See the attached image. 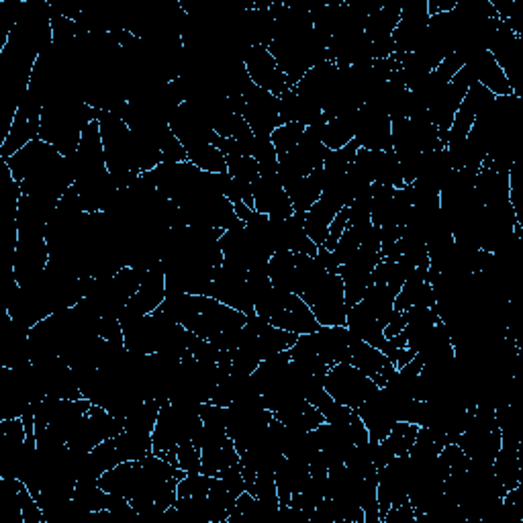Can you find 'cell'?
I'll return each instance as SVG.
<instances>
[{
	"label": "cell",
	"mask_w": 523,
	"mask_h": 523,
	"mask_svg": "<svg viewBox=\"0 0 523 523\" xmlns=\"http://www.w3.org/2000/svg\"><path fill=\"white\" fill-rule=\"evenodd\" d=\"M125 430V419L115 417L107 409L92 405L90 411L80 421L78 430L70 438L68 446L76 452H90L97 448L101 442L119 436Z\"/></svg>",
	"instance_id": "ba28073f"
},
{
	"label": "cell",
	"mask_w": 523,
	"mask_h": 523,
	"mask_svg": "<svg viewBox=\"0 0 523 523\" xmlns=\"http://www.w3.org/2000/svg\"><path fill=\"white\" fill-rule=\"evenodd\" d=\"M50 264V248H47L45 235H19L13 250V276L21 284L35 282Z\"/></svg>",
	"instance_id": "8fae6325"
},
{
	"label": "cell",
	"mask_w": 523,
	"mask_h": 523,
	"mask_svg": "<svg viewBox=\"0 0 523 523\" xmlns=\"http://www.w3.org/2000/svg\"><path fill=\"white\" fill-rule=\"evenodd\" d=\"M186 158L190 164H195L199 170L209 174H223L227 172V160L219 148L213 144H197L186 148Z\"/></svg>",
	"instance_id": "f35d334b"
},
{
	"label": "cell",
	"mask_w": 523,
	"mask_h": 523,
	"mask_svg": "<svg viewBox=\"0 0 523 523\" xmlns=\"http://www.w3.org/2000/svg\"><path fill=\"white\" fill-rule=\"evenodd\" d=\"M219 246L223 252L225 266L240 268L246 272L256 266L268 264V260L274 254L264 237L242 221L235 227L223 231Z\"/></svg>",
	"instance_id": "8992f818"
},
{
	"label": "cell",
	"mask_w": 523,
	"mask_h": 523,
	"mask_svg": "<svg viewBox=\"0 0 523 523\" xmlns=\"http://www.w3.org/2000/svg\"><path fill=\"white\" fill-rule=\"evenodd\" d=\"M176 466L190 474V472H201V448L193 442H184L176 448Z\"/></svg>",
	"instance_id": "7dc6e473"
},
{
	"label": "cell",
	"mask_w": 523,
	"mask_h": 523,
	"mask_svg": "<svg viewBox=\"0 0 523 523\" xmlns=\"http://www.w3.org/2000/svg\"><path fill=\"white\" fill-rule=\"evenodd\" d=\"M58 156H62V154L54 146L45 144L43 139H33L31 144H27L23 150H19L17 154H13L11 158H7L3 162L9 166L13 178L21 184L29 174H33L35 170H39L41 166L52 162Z\"/></svg>",
	"instance_id": "484cf974"
},
{
	"label": "cell",
	"mask_w": 523,
	"mask_h": 523,
	"mask_svg": "<svg viewBox=\"0 0 523 523\" xmlns=\"http://www.w3.org/2000/svg\"><path fill=\"white\" fill-rule=\"evenodd\" d=\"M356 119H358V109L342 113L334 119H327V123L323 125V131H321L323 146L329 152L348 146L350 141H354V135H356Z\"/></svg>",
	"instance_id": "d6a6232c"
},
{
	"label": "cell",
	"mask_w": 523,
	"mask_h": 523,
	"mask_svg": "<svg viewBox=\"0 0 523 523\" xmlns=\"http://www.w3.org/2000/svg\"><path fill=\"white\" fill-rule=\"evenodd\" d=\"M99 125L107 168L113 174L117 188H127L139 176L133 152V133L117 113L109 111H101Z\"/></svg>",
	"instance_id": "277c9868"
},
{
	"label": "cell",
	"mask_w": 523,
	"mask_h": 523,
	"mask_svg": "<svg viewBox=\"0 0 523 523\" xmlns=\"http://www.w3.org/2000/svg\"><path fill=\"white\" fill-rule=\"evenodd\" d=\"M254 311L270 325L291 331L295 336L315 334L321 327L303 297L289 291H280L276 287H270L254 297Z\"/></svg>",
	"instance_id": "3957f363"
},
{
	"label": "cell",
	"mask_w": 523,
	"mask_h": 523,
	"mask_svg": "<svg viewBox=\"0 0 523 523\" xmlns=\"http://www.w3.org/2000/svg\"><path fill=\"white\" fill-rule=\"evenodd\" d=\"M440 458L444 460V464L448 466L450 472H460L468 468V456L464 454V450L458 444H446L440 452Z\"/></svg>",
	"instance_id": "c3c4849f"
},
{
	"label": "cell",
	"mask_w": 523,
	"mask_h": 523,
	"mask_svg": "<svg viewBox=\"0 0 523 523\" xmlns=\"http://www.w3.org/2000/svg\"><path fill=\"white\" fill-rule=\"evenodd\" d=\"M0 436L15 442V444H23L27 440V430H25L23 419L21 417L0 419Z\"/></svg>",
	"instance_id": "f907efd6"
},
{
	"label": "cell",
	"mask_w": 523,
	"mask_h": 523,
	"mask_svg": "<svg viewBox=\"0 0 523 523\" xmlns=\"http://www.w3.org/2000/svg\"><path fill=\"white\" fill-rule=\"evenodd\" d=\"M111 493H107L99 481H78L74 491H72V499L88 513H99V511H107L111 505Z\"/></svg>",
	"instance_id": "8d00e7d4"
},
{
	"label": "cell",
	"mask_w": 523,
	"mask_h": 523,
	"mask_svg": "<svg viewBox=\"0 0 523 523\" xmlns=\"http://www.w3.org/2000/svg\"><path fill=\"white\" fill-rule=\"evenodd\" d=\"M430 25L427 0H405L401 7V19L393 33L395 54H411L419 45L425 29Z\"/></svg>",
	"instance_id": "ac0fdd59"
},
{
	"label": "cell",
	"mask_w": 523,
	"mask_h": 523,
	"mask_svg": "<svg viewBox=\"0 0 523 523\" xmlns=\"http://www.w3.org/2000/svg\"><path fill=\"white\" fill-rule=\"evenodd\" d=\"M52 33L56 45H68L78 37V25L74 19L60 13L52 3Z\"/></svg>",
	"instance_id": "f6af8a7d"
},
{
	"label": "cell",
	"mask_w": 523,
	"mask_h": 523,
	"mask_svg": "<svg viewBox=\"0 0 523 523\" xmlns=\"http://www.w3.org/2000/svg\"><path fill=\"white\" fill-rule=\"evenodd\" d=\"M252 197L254 209L262 215H268L270 219H289L295 213L287 190L280 184L276 172H262L252 182Z\"/></svg>",
	"instance_id": "e0dca14e"
},
{
	"label": "cell",
	"mask_w": 523,
	"mask_h": 523,
	"mask_svg": "<svg viewBox=\"0 0 523 523\" xmlns=\"http://www.w3.org/2000/svg\"><path fill=\"white\" fill-rule=\"evenodd\" d=\"M338 72H340V66H336L334 62H323V64L311 68L297 82L295 90L299 94H303V97L311 99L313 103H317L323 109V105L331 97V92H334V88H336Z\"/></svg>",
	"instance_id": "4316f807"
},
{
	"label": "cell",
	"mask_w": 523,
	"mask_h": 523,
	"mask_svg": "<svg viewBox=\"0 0 523 523\" xmlns=\"http://www.w3.org/2000/svg\"><path fill=\"white\" fill-rule=\"evenodd\" d=\"M346 227H348V207L342 209V211L336 215L334 223H331V227H329L327 240H325V244H323L321 248L327 250V252H334L336 246H338V242H340V237H342L344 231H346Z\"/></svg>",
	"instance_id": "681fc988"
},
{
	"label": "cell",
	"mask_w": 523,
	"mask_h": 523,
	"mask_svg": "<svg viewBox=\"0 0 523 523\" xmlns=\"http://www.w3.org/2000/svg\"><path fill=\"white\" fill-rule=\"evenodd\" d=\"M323 385L331 399L350 409L360 407L374 391L380 389L374 380H370L350 362L329 366Z\"/></svg>",
	"instance_id": "52a82bcc"
},
{
	"label": "cell",
	"mask_w": 523,
	"mask_h": 523,
	"mask_svg": "<svg viewBox=\"0 0 523 523\" xmlns=\"http://www.w3.org/2000/svg\"><path fill=\"white\" fill-rule=\"evenodd\" d=\"M244 64H246V70H248L252 82L258 88L274 94V97H280V94H284V92L293 88L289 78L284 76V72L278 68V64L272 58L268 47H262V45L250 47V52L246 54Z\"/></svg>",
	"instance_id": "d6986e66"
},
{
	"label": "cell",
	"mask_w": 523,
	"mask_h": 523,
	"mask_svg": "<svg viewBox=\"0 0 523 523\" xmlns=\"http://www.w3.org/2000/svg\"><path fill=\"white\" fill-rule=\"evenodd\" d=\"M305 135V127L301 123H282L274 129V133L270 135L272 146L278 154V158L287 156L291 150H295L299 146V141Z\"/></svg>",
	"instance_id": "60d3db41"
},
{
	"label": "cell",
	"mask_w": 523,
	"mask_h": 523,
	"mask_svg": "<svg viewBox=\"0 0 523 523\" xmlns=\"http://www.w3.org/2000/svg\"><path fill=\"white\" fill-rule=\"evenodd\" d=\"M383 523H417V517H415V511L411 507V503H403V505H397L393 509L387 511V515L383 517Z\"/></svg>",
	"instance_id": "f5cc1de1"
},
{
	"label": "cell",
	"mask_w": 523,
	"mask_h": 523,
	"mask_svg": "<svg viewBox=\"0 0 523 523\" xmlns=\"http://www.w3.org/2000/svg\"><path fill=\"white\" fill-rule=\"evenodd\" d=\"M495 101V94L489 92L485 86L472 82V86L468 88L466 97L454 117V123L448 131V139H446V148L448 146H458L462 141L468 137L472 123L477 121V117Z\"/></svg>",
	"instance_id": "44dd1931"
},
{
	"label": "cell",
	"mask_w": 523,
	"mask_h": 523,
	"mask_svg": "<svg viewBox=\"0 0 523 523\" xmlns=\"http://www.w3.org/2000/svg\"><path fill=\"white\" fill-rule=\"evenodd\" d=\"M213 127L219 137H227V139H248L254 135L246 119L237 113H225L215 121Z\"/></svg>",
	"instance_id": "b9f144b4"
},
{
	"label": "cell",
	"mask_w": 523,
	"mask_h": 523,
	"mask_svg": "<svg viewBox=\"0 0 523 523\" xmlns=\"http://www.w3.org/2000/svg\"><path fill=\"white\" fill-rule=\"evenodd\" d=\"M211 297L221 301L223 305L240 311L244 315H256L254 297L248 284V272L240 268H231L221 264L213 276Z\"/></svg>",
	"instance_id": "30bf717a"
},
{
	"label": "cell",
	"mask_w": 523,
	"mask_h": 523,
	"mask_svg": "<svg viewBox=\"0 0 523 523\" xmlns=\"http://www.w3.org/2000/svg\"><path fill=\"white\" fill-rule=\"evenodd\" d=\"M350 342L352 334L346 325H321L315 334H311L315 352L329 366L350 362Z\"/></svg>",
	"instance_id": "cb8c5ba5"
},
{
	"label": "cell",
	"mask_w": 523,
	"mask_h": 523,
	"mask_svg": "<svg viewBox=\"0 0 523 523\" xmlns=\"http://www.w3.org/2000/svg\"><path fill=\"white\" fill-rule=\"evenodd\" d=\"M291 199V205L295 213H307L323 193V168L311 172L309 176H303L295 180L291 186L284 188Z\"/></svg>",
	"instance_id": "1f68e13d"
},
{
	"label": "cell",
	"mask_w": 523,
	"mask_h": 523,
	"mask_svg": "<svg viewBox=\"0 0 523 523\" xmlns=\"http://www.w3.org/2000/svg\"><path fill=\"white\" fill-rule=\"evenodd\" d=\"M99 334H101L103 340H107V342H111V344H121V346H125V342H123V327H121L119 317H113V315L101 317Z\"/></svg>",
	"instance_id": "816d5d0a"
},
{
	"label": "cell",
	"mask_w": 523,
	"mask_h": 523,
	"mask_svg": "<svg viewBox=\"0 0 523 523\" xmlns=\"http://www.w3.org/2000/svg\"><path fill=\"white\" fill-rule=\"evenodd\" d=\"M172 133L180 139L184 148L197 144H217V131L211 121L190 103H180L168 119Z\"/></svg>",
	"instance_id": "7c38bea8"
},
{
	"label": "cell",
	"mask_w": 523,
	"mask_h": 523,
	"mask_svg": "<svg viewBox=\"0 0 523 523\" xmlns=\"http://www.w3.org/2000/svg\"><path fill=\"white\" fill-rule=\"evenodd\" d=\"M417 430L419 425L415 423H407V421H397L393 425L391 434L380 442V446H383V450L389 454V458L393 460L395 456H403L411 450V446L415 444V438H417Z\"/></svg>",
	"instance_id": "ab89813d"
},
{
	"label": "cell",
	"mask_w": 523,
	"mask_h": 523,
	"mask_svg": "<svg viewBox=\"0 0 523 523\" xmlns=\"http://www.w3.org/2000/svg\"><path fill=\"white\" fill-rule=\"evenodd\" d=\"M466 72L470 74L472 82H477L485 86L489 92H493L495 97H507V94H515L507 76L491 56V52H481L477 56H472L464 64Z\"/></svg>",
	"instance_id": "d4e9b609"
},
{
	"label": "cell",
	"mask_w": 523,
	"mask_h": 523,
	"mask_svg": "<svg viewBox=\"0 0 523 523\" xmlns=\"http://www.w3.org/2000/svg\"><path fill=\"white\" fill-rule=\"evenodd\" d=\"M123 327L125 348L133 354H156L160 348V319L152 313L146 317L119 319Z\"/></svg>",
	"instance_id": "603a6c76"
},
{
	"label": "cell",
	"mask_w": 523,
	"mask_h": 523,
	"mask_svg": "<svg viewBox=\"0 0 523 523\" xmlns=\"http://www.w3.org/2000/svg\"><path fill=\"white\" fill-rule=\"evenodd\" d=\"M246 107L242 117L250 125L252 133L258 137H270L278 125H282L280 119V99L274 94L258 88L256 84L246 92Z\"/></svg>",
	"instance_id": "9a60e30c"
},
{
	"label": "cell",
	"mask_w": 523,
	"mask_h": 523,
	"mask_svg": "<svg viewBox=\"0 0 523 523\" xmlns=\"http://www.w3.org/2000/svg\"><path fill=\"white\" fill-rule=\"evenodd\" d=\"M225 160H227V174L237 180L254 182L260 176V166L252 156H231Z\"/></svg>",
	"instance_id": "bcb514c9"
},
{
	"label": "cell",
	"mask_w": 523,
	"mask_h": 523,
	"mask_svg": "<svg viewBox=\"0 0 523 523\" xmlns=\"http://www.w3.org/2000/svg\"><path fill=\"white\" fill-rule=\"evenodd\" d=\"M401 7L403 3H387L366 19L364 33L370 39V43L393 39V33L401 19Z\"/></svg>",
	"instance_id": "836d02e7"
},
{
	"label": "cell",
	"mask_w": 523,
	"mask_h": 523,
	"mask_svg": "<svg viewBox=\"0 0 523 523\" xmlns=\"http://www.w3.org/2000/svg\"><path fill=\"white\" fill-rule=\"evenodd\" d=\"M203 430L197 403H162L152 442L154 454L176 466V448L184 442H193Z\"/></svg>",
	"instance_id": "7a4b0ae2"
},
{
	"label": "cell",
	"mask_w": 523,
	"mask_h": 523,
	"mask_svg": "<svg viewBox=\"0 0 523 523\" xmlns=\"http://www.w3.org/2000/svg\"><path fill=\"white\" fill-rule=\"evenodd\" d=\"M472 86V78L470 74L466 72V68H462L448 84L446 88L442 90L440 97L436 99V103L427 109V113H430V119L434 123V127L438 129L442 141H444V146H446V139H448V131L454 123V117L466 97V92L468 88Z\"/></svg>",
	"instance_id": "5bb4252c"
},
{
	"label": "cell",
	"mask_w": 523,
	"mask_h": 523,
	"mask_svg": "<svg viewBox=\"0 0 523 523\" xmlns=\"http://www.w3.org/2000/svg\"><path fill=\"white\" fill-rule=\"evenodd\" d=\"M160 409H162V401H158V399H148L144 403H139L125 417V430L152 436L154 427H156V421H158V415H160Z\"/></svg>",
	"instance_id": "74e56055"
},
{
	"label": "cell",
	"mask_w": 523,
	"mask_h": 523,
	"mask_svg": "<svg viewBox=\"0 0 523 523\" xmlns=\"http://www.w3.org/2000/svg\"><path fill=\"white\" fill-rule=\"evenodd\" d=\"M358 146L370 152H391L393 137H391V117L383 111H376L368 105L358 109L356 119V135Z\"/></svg>",
	"instance_id": "2e32d148"
},
{
	"label": "cell",
	"mask_w": 523,
	"mask_h": 523,
	"mask_svg": "<svg viewBox=\"0 0 523 523\" xmlns=\"http://www.w3.org/2000/svg\"><path fill=\"white\" fill-rule=\"evenodd\" d=\"M274 481H276V491H278V501L280 507H287L293 499V495L301 493L309 481H311V468L305 462L284 458L276 472H274Z\"/></svg>",
	"instance_id": "83f0119b"
},
{
	"label": "cell",
	"mask_w": 523,
	"mask_h": 523,
	"mask_svg": "<svg viewBox=\"0 0 523 523\" xmlns=\"http://www.w3.org/2000/svg\"><path fill=\"white\" fill-rule=\"evenodd\" d=\"M268 276L272 287L299 295L301 276L293 252H274L272 258L268 260Z\"/></svg>",
	"instance_id": "4dcf8cb0"
},
{
	"label": "cell",
	"mask_w": 523,
	"mask_h": 523,
	"mask_svg": "<svg viewBox=\"0 0 523 523\" xmlns=\"http://www.w3.org/2000/svg\"><path fill=\"white\" fill-rule=\"evenodd\" d=\"M280 119L282 123H301L303 127L325 123L327 117L323 109L311 99L303 97L295 88L280 94Z\"/></svg>",
	"instance_id": "f1b7e54d"
},
{
	"label": "cell",
	"mask_w": 523,
	"mask_h": 523,
	"mask_svg": "<svg viewBox=\"0 0 523 523\" xmlns=\"http://www.w3.org/2000/svg\"><path fill=\"white\" fill-rule=\"evenodd\" d=\"M354 411L358 413V417L366 425L368 436H370L372 442H383L391 434L393 425L397 423L393 403H391V399H389V395H387V391L383 387H380L378 391H374Z\"/></svg>",
	"instance_id": "ffe728a7"
},
{
	"label": "cell",
	"mask_w": 523,
	"mask_h": 523,
	"mask_svg": "<svg viewBox=\"0 0 523 523\" xmlns=\"http://www.w3.org/2000/svg\"><path fill=\"white\" fill-rule=\"evenodd\" d=\"M350 364L356 366L370 380H374L378 387H385L387 380L397 370V366L389 360L387 354H383L378 348H374L354 336L350 342Z\"/></svg>",
	"instance_id": "7402d4cb"
},
{
	"label": "cell",
	"mask_w": 523,
	"mask_h": 523,
	"mask_svg": "<svg viewBox=\"0 0 523 523\" xmlns=\"http://www.w3.org/2000/svg\"><path fill=\"white\" fill-rule=\"evenodd\" d=\"M301 297L321 325H346V287L338 272H319L305 284Z\"/></svg>",
	"instance_id": "5b68a950"
},
{
	"label": "cell",
	"mask_w": 523,
	"mask_h": 523,
	"mask_svg": "<svg viewBox=\"0 0 523 523\" xmlns=\"http://www.w3.org/2000/svg\"><path fill=\"white\" fill-rule=\"evenodd\" d=\"M211 483L213 477H207L203 472L184 474L178 483V497H207Z\"/></svg>",
	"instance_id": "ee69618b"
},
{
	"label": "cell",
	"mask_w": 523,
	"mask_h": 523,
	"mask_svg": "<svg viewBox=\"0 0 523 523\" xmlns=\"http://www.w3.org/2000/svg\"><path fill=\"white\" fill-rule=\"evenodd\" d=\"M427 268L430 266H421L411 272V276L405 280L401 287L397 299H395V311L403 313L409 307L421 305V307H436V295L430 284V278H427Z\"/></svg>",
	"instance_id": "f546056e"
},
{
	"label": "cell",
	"mask_w": 523,
	"mask_h": 523,
	"mask_svg": "<svg viewBox=\"0 0 523 523\" xmlns=\"http://www.w3.org/2000/svg\"><path fill=\"white\" fill-rule=\"evenodd\" d=\"M342 209H338L336 205H331L323 199H319L307 213H305V231L307 235L313 240V244L317 248H321L327 240V233H329V227L331 223H334L336 215L340 213Z\"/></svg>",
	"instance_id": "e575fe53"
},
{
	"label": "cell",
	"mask_w": 523,
	"mask_h": 523,
	"mask_svg": "<svg viewBox=\"0 0 523 523\" xmlns=\"http://www.w3.org/2000/svg\"><path fill=\"white\" fill-rule=\"evenodd\" d=\"M99 117L101 111L90 107L80 92H62L43 105L39 139L54 146L62 156H72L80 146L86 125Z\"/></svg>",
	"instance_id": "6da1fadb"
},
{
	"label": "cell",
	"mask_w": 523,
	"mask_h": 523,
	"mask_svg": "<svg viewBox=\"0 0 523 523\" xmlns=\"http://www.w3.org/2000/svg\"><path fill=\"white\" fill-rule=\"evenodd\" d=\"M166 299V270L162 260L152 266L144 280H141L139 289L129 299L125 309L119 313V319H133V317H146L152 315Z\"/></svg>",
	"instance_id": "4fadbf2b"
},
{
	"label": "cell",
	"mask_w": 523,
	"mask_h": 523,
	"mask_svg": "<svg viewBox=\"0 0 523 523\" xmlns=\"http://www.w3.org/2000/svg\"><path fill=\"white\" fill-rule=\"evenodd\" d=\"M395 299H397V293L391 287H387V284L372 282L370 287L366 289L362 301L372 309V313L376 315L378 323L383 325V327H387L389 321L397 315Z\"/></svg>",
	"instance_id": "d590c367"
},
{
	"label": "cell",
	"mask_w": 523,
	"mask_h": 523,
	"mask_svg": "<svg viewBox=\"0 0 523 523\" xmlns=\"http://www.w3.org/2000/svg\"><path fill=\"white\" fill-rule=\"evenodd\" d=\"M250 156L258 162L260 174H262V172H276V168H278V154H276V150H274V146H272L270 137H258V135H254Z\"/></svg>",
	"instance_id": "7bdbcfd3"
},
{
	"label": "cell",
	"mask_w": 523,
	"mask_h": 523,
	"mask_svg": "<svg viewBox=\"0 0 523 523\" xmlns=\"http://www.w3.org/2000/svg\"><path fill=\"white\" fill-rule=\"evenodd\" d=\"M41 113H43V103L27 90L13 117L9 133L3 139V146H0V158L7 160L19 150H23L27 144H31L33 139H39Z\"/></svg>",
	"instance_id": "9c48e42d"
}]
</instances>
